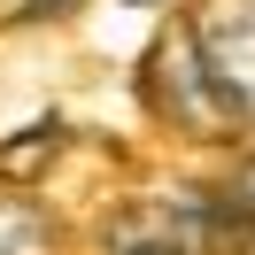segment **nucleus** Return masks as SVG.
<instances>
[{"instance_id":"nucleus-8","label":"nucleus","mask_w":255,"mask_h":255,"mask_svg":"<svg viewBox=\"0 0 255 255\" xmlns=\"http://www.w3.org/2000/svg\"><path fill=\"white\" fill-rule=\"evenodd\" d=\"M248 255H255V232H248Z\"/></svg>"},{"instance_id":"nucleus-1","label":"nucleus","mask_w":255,"mask_h":255,"mask_svg":"<svg viewBox=\"0 0 255 255\" xmlns=\"http://www.w3.org/2000/svg\"><path fill=\"white\" fill-rule=\"evenodd\" d=\"M193 62L209 70L217 101L248 124L255 116V0H193V16L178 23Z\"/></svg>"},{"instance_id":"nucleus-6","label":"nucleus","mask_w":255,"mask_h":255,"mask_svg":"<svg viewBox=\"0 0 255 255\" xmlns=\"http://www.w3.org/2000/svg\"><path fill=\"white\" fill-rule=\"evenodd\" d=\"M78 0H0V23H54V16H70Z\"/></svg>"},{"instance_id":"nucleus-5","label":"nucleus","mask_w":255,"mask_h":255,"mask_svg":"<svg viewBox=\"0 0 255 255\" xmlns=\"http://www.w3.org/2000/svg\"><path fill=\"white\" fill-rule=\"evenodd\" d=\"M209 209H217L224 224H240V232H255V155L232 162V170L209 186Z\"/></svg>"},{"instance_id":"nucleus-3","label":"nucleus","mask_w":255,"mask_h":255,"mask_svg":"<svg viewBox=\"0 0 255 255\" xmlns=\"http://www.w3.org/2000/svg\"><path fill=\"white\" fill-rule=\"evenodd\" d=\"M217 232H224V217L209 209V193H178V201L162 193V201H139L109 224L116 255H209Z\"/></svg>"},{"instance_id":"nucleus-4","label":"nucleus","mask_w":255,"mask_h":255,"mask_svg":"<svg viewBox=\"0 0 255 255\" xmlns=\"http://www.w3.org/2000/svg\"><path fill=\"white\" fill-rule=\"evenodd\" d=\"M0 255H62V224L23 186H0Z\"/></svg>"},{"instance_id":"nucleus-7","label":"nucleus","mask_w":255,"mask_h":255,"mask_svg":"<svg viewBox=\"0 0 255 255\" xmlns=\"http://www.w3.org/2000/svg\"><path fill=\"white\" fill-rule=\"evenodd\" d=\"M131 8H155V0H131Z\"/></svg>"},{"instance_id":"nucleus-2","label":"nucleus","mask_w":255,"mask_h":255,"mask_svg":"<svg viewBox=\"0 0 255 255\" xmlns=\"http://www.w3.org/2000/svg\"><path fill=\"white\" fill-rule=\"evenodd\" d=\"M147 101H155L178 131H193V139H217V131L240 124V116L217 101V85H209V70L193 62V47H186V31H178V23L155 39V54H147Z\"/></svg>"}]
</instances>
